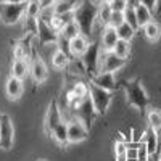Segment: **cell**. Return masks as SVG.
Returning <instances> with one entry per match:
<instances>
[{
  "label": "cell",
  "mask_w": 161,
  "mask_h": 161,
  "mask_svg": "<svg viewBox=\"0 0 161 161\" xmlns=\"http://www.w3.org/2000/svg\"><path fill=\"white\" fill-rule=\"evenodd\" d=\"M58 16H60L63 26L68 24V23H73V21H74V10H73V11H66V13H63V15H58Z\"/></svg>",
  "instance_id": "cell-39"
},
{
  "label": "cell",
  "mask_w": 161,
  "mask_h": 161,
  "mask_svg": "<svg viewBox=\"0 0 161 161\" xmlns=\"http://www.w3.org/2000/svg\"><path fill=\"white\" fill-rule=\"evenodd\" d=\"M143 34L145 37L150 40V42H158L159 37H161V28H159V24L156 21H150L148 24H145L143 26Z\"/></svg>",
  "instance_id": "cell-19"
},
{
  "label": "cell",
  "mask_w": 161,
  "mask_h": 161,
  "mask_svg": "<svg viewBox=\"0 0 161 161\" xmlns=\"http://www.w3.org/2000/svg\"><path fill=\"white\" fill-rule=\"evenodd\" d=\"M3 2H10V3H19V2H24V0H3Z\"/></svg>",
  "instance_id": "cell-45"
},
{
  "label": "cell",
  "mask_w": 161,
  "mask_h": 161,
  "mask_svg": "<svg viewBox=\"0 0 161 161\" xmlns=\"http://www.w3.org/2000/svg\"><path fill=\"white\" fill-rule=\"evenodd\" d=\"M127 60L126 58H119L114 52H105L102 50L100 55V64H98V73H116L118 69H121L123 66H126Z\"/></svg>",
  "instance_id": "cell-7"
},
{
  "label": "cell",
  "mask_w": 161,
  "mask_h": 161,
  "mask_svg": "<svg viewBox=\"0 0 161 161\" xmlns=\"http://www.w3.org/2000/svg\"><path fill=\"white\" fill-rule=\"evenodd\" d=\"M124 19H126V23H129L136 31L140 29V28H139V21H137V15H136V8L126 7V10H124Z\"/></svg>",
  "instance_id": "cell-32"
},
{
  "label": "cell",
  "mask_w": 161,
  "mask_h": 161,
  "mask_svg": "<svg viewBox=\"0 0 161 161\" xmlns=\"http://www.w3.org/2000/svg\"><path fill=\"white\" fill-rule=\"evenodd\" d=\"M52 136L53 139H55L60 145H66V143H69V139H68V123H63L57 126V129L52 132Z\"/></svg>",
  "instance_id": "cell-23"
},
{
  "label": "cell",
  "mask_w": 161,
  "mask_h": 161,
  "mask_svg": "<svg viewBox=\"0 0 161 161\" xmlns=\"http://www.w3.org/2000/svg\"><path fill=\"white\" fill-rule=\"evenodd\" d=\"M124 21H126V19H124V11H113L108 26H113V28H119V26L123 24Z\"/></svg>",
  "instance_id": "cell-36"
},
{
  "label": "cell",
  "mask_w": 161,
  "mask_h": 161,
  "mask_svg": "<svg viewBox=\"0 0 161 161\" xmlns=\"http://www.w3.org/2000/svg\"><path fill=\"white\" fill-rule=\"evenodd\" d=\"M113 11H124L126 7H127V2L126 0H113V2H110Z\"/></svg>",
  "instance_id": "cell-38"
},
{
  "label": "cell",
  "mask_w": 161,
  "mask_h": 161,
  "mask_svg": "<svg viewBox=\"0 0 161 161\" xmlns=\"http://www.w3.org/2000/svg\"><path fill=\"white\" fill-rule=\"evenodd\" d=\"M37 44L39 47H44V45H48V44H58L60 40V32L55 31L52 26L39 18V29H37Z\"/></svg>",
  "instance_id": "cell-9"
},
{
  "label": "cell",
  "mask_w": 161,
  "mask_h": 161,
  "mask_svg": "<svg viewBox=\"0 0 161 161\" xmlns=\"http://www.w3.org/2000/svg\"><path fill=\"white\" fill-rule=\"evenodd\" d=\"M80 3V0H58V2L53 3L57 15H63L66 11H73L77 5Z\"/></svg>",
  "instance_id": "cell-22"
},
{
  "label": "cell",
  "mask_w": 161,
  "mask_h": 161,
  "mask_svg": "<svg viewBox=\"0 0 161 161\" xmlns=\"http://www.w3.org/2000/svg\"><path fill=\"white\" fill-rule=\"evenodd\" d=\"M111 13H113V8H111V5L108 3V2H100V5H98V16H97V19H98V23L103 26H108L110 24V18H111Z\"/></svg>",
  "instance_id": "cell-20"
},
{
  "label": "cell",
  "mask_w": 161,
  "mask_h": 161,
  "mask_svg": "<svg viewBox=\"0 0 161 161\" xmlns=\"http://www.w3.org/2000/svg\"><path fill=\"white\" fill-rule=\"evenodd\" d=\"M158 136H159V150H158V153H156V156H155L156 159H159V158H161V129L158 130Z\"/></svg>",
  "instance_id": "cell-43"
},
{
  "label": "cell",
  "mask_w": 161,
  "mask_h": 161,
  "mask_svg": "<svg viewBox=\"0 0 161 161\" xmlns=\"http://www.w3.org/2000/svg\"><path fill=\"white\" fill-rule=\"evenodd\" d=\"M73 92L76 93L77 97H89V84L82 82V80H77V82H74L73 86Z\"/></svg>",
  "instance_id": "cell-35"
},
{
  "label": "cell",
  "mask_w": 161,
  "mask_h": 161,
  "mask_svg": "<svg viewBox=\"0 0 161 161\" xmlns=\"http://www.w3.org/2000/svg\"><path fill=\"white\" fill-rule=\"evenodd\" d=\"M136 15H137V21H139V28L142 29L145 24H148L152 21V15H153V11L148 8V7H145V5H139L136 7Z\"/></svg>",
  "instance_id": "cell-21"
},
{
  "label": "cell",
  "mask_w": 161,
  "mask_h": 161,
  "mask_svg": "<svg viewBox=\"0 0 161 161\" xmlns=\"http://www.w3.org/2000/svg\"><path fill=\"white\" fill-rule=\"evenodd\" d=\"M90 42H89V37L84 36V34H79L76 36L74 39L69 40V52H71V55L76 58V57H82L86 50L89 48Z\"/></svg>",
  "instance_id": "cell-13"
},
{
  "label": "cell",
  "mask_w": 161,
  "mask_h": 161,
  "mask_svg": "<svg viewBox=\"0 0 161 161\" xmlns=\"http://www.w3.org/2000/svg\"><path fill=\"white\" fill-rule=\"evenodd\" d=\"M63 123V118H61V111L58 108L57 103H52L48 106V111H47V118H45V129L48 134H52L53 130L57 129L58 124Z\"/></svg>",
  "instance_id": "cell-12"
},
{
  "label": "cell",
  "mask_w": 161,
  "mask_h": 161,
  "mask_svg": "<svg viewBox=\"0 0 161 161\" xmlns=\"http://www.w3.org/2000/svg\"><path fill=\"white\" fill-rule=\"evenodd\" d=\"M29 73V63L28 60H15L11 64V76L18 79H24Z\"/></svg>",
  "instance_id": "cell-18"
},
{
  "label": "cell",
  "mask_w": 161,
  "mask_h": 161,
  "mask_svg": "<svg viewBox=\"0 0 161 161\" xmlns=\"http://www.w3.org/2000/svg\"><path fill=\"white\" fill-rule=\"evenodd\" d=\"M140 5V0H127V7H132V8H136Z\"/></svg>",
  "instance_id": "cell-42"
},
{
  "label": "cell",
  "mask_w": 161,
  "mask_h": 161,
  "mask_svg": "<svg viewBox=\"0 0 161 161\" xmlns=\"http://www.w3.org/2000/svg\"><path fill=\"white\" fill-rule=\"evenodd\" d=\"M15 142V127L8 114H0V148L10 150Z\"/></svg>",
  "instance_id": "cell-8"
},
{
  "label": "cell",
  "mask_w": 161,
  "mask_h": 161,
  "mask_svg": "<svg viewBox=\"0 0 161 161\" xmlns=\"http://www.w3.org/2000/svg\"><path fill=\"white\" fill-rule=\"evenodd\" d=\"M39 161H44V159H39Z\"/></svg>",
  "instance_id": "cell-47"
},
{
  "label": "cell",
  "mask_w": 161,
  "mask_h": 161,
  "mask_svg": "<svg viewBox=\"0 0 161 161\" xmlns=\"http://www.w3.org/2000/svg\"><path fill=\"white\" fill-rule=\"evenodd\" d=\"M100 55H102V47L98 42H92L86 53L80 57V63L84 66V71L87 74L95 76L98 73V64H100Z\"/></svg>",
  "instance_id": "cell-5"
},
{
  "label": "cell",
  "mask_w": 161,
  "mask_h": 161,
  "mask_svg": "<svg viewBox=\"0 0 161 161\" xmlns=\"http://www.w3.org/2000/svg\"><path fill=\"white\" fill-rule=\"evenodd\" d=\"M150 152H148V147L143 140L139 142L137 145V161H150Z\"/></svg>",
  "instance_id": "cell-34"
},
{
  "label": "cell",
  "mask_w": 161,
  "mask_h": 161,
  "mask_svg": "<svg viewBox=\"0 0 161 161\" xmlns=\"http://www.w3.org/2000/svg\"><path fill=\"white\" fill-rule=\"evenodd\" d=\"M143 142L148 147V152L150 155L156 156L158 150H159V136H158V130H155L153 127H148L143 132Z\"/></svg>",
  "instance_id": "cell-17"
},
{
  "label": "cell",
  "mask_w": 161,
  "mask_h": 161,
  "mask_svg": "<svg viewBox=\"0 0 161 161\" xmlns=\"http://www.w3.org/2000/svg\"><path fill=\"white\" fill-rule=\"evenodd\" d=\"M24 31L29 32L32 36H37V29H39V18H32V16H26L24 18Z\"/></svg>",
  "instance_id": "cell-33"
},
{
  "label": "cell",
  "mask_w": 161,
  "mask_h": 161,
  "mask_svg": "<svg viewBox=\"0 0 161 161\" xmlns=\"http://www.w3.org/2000/svg\"><path fill=\"white\" fill-rule=\"evenodd\" d=\"M116 32H118V37L123 39V40H127V42H130V40L134 39V36H136V29L132 28V26L129 23H123L119 26V28H116Z\"/></svg>",
  "instance_id": "cell-26"
},
{
  "label": "cell",
  "mask_w": 161,
  "mask_h": 161,
  "mask_svg": "<svg viewBox=\"0 0 161 161\" xmlns=\"http://www.w3.org/2000/svg\"><path fill=\"white\" fill-rule=\"evenodd\" d=\"M89 95L93 102V106H95L97 113L105 114L106 110H108V106H110V103H111V100H113V92L97 86L95 82H90L89 84Z\"/></svg>",
  "instance_id": "cell-4"
},
{
  "label": "cell",
  "mask_w": 161,
  "mask_h": 161,
  "mask_svg": "<svg viewBox=\"0 0 161 161\" xmlns=\"http://www.w3.org/2000/svg\"><path fill=\"white\" fill-rule=\"evenodd\" d=\"M140 3L148 7L152 11H156V0H140Z\"/></svg>",
  "instance_id": "cell-40"
},
{
  "label": "cell",
  "mask_w": 161,
  "mask_h": 161,
  "mask_svg": "<svg viewBox=\"0 0 161 161\" xmlns=\"http://www.w3.org/2000/svg\"><path fill=\"white\" fill-rule=\"evenodd\" d=\"M73 113H74V118H77L80 123H84L87 129H90L93 119H95V116L98 114L97 110H95V106H93V102H92L90 95L86 97L82 100V103H80L76 110H73Z\"/></svg>",
  "instance_id": "cell-6"
},
{
  "label": "cell",
  "mask_w": 161,
  "mask_h": 161,
  "mask_svg": "<svg viewBox=\"0 0 161 161\" xmlns=\"http://www.w3.org/2000/svg\"><path fill=\"white\" fill-rule=\"evenodd\" d=\"M98 16V5L92 3L90 0H80V3L74 8V21L77 23L80 34L90 37L93 23Z\"/></svg>",
  "instance_id": "cell-1"
},
{
  "label": "cell",
  "mask_w": 161,
  "mask_h": 161,
  "mask_svg": "<svg viewBox=\"0 0 161 161\" xmlns=\"http://www.w3.org/2000/svg\"><path fill=\"white\" fill-rule=\"evenodd\" d=\"M155 13H158V15L161 13V0H156V11Z\"/></svg>",
  "instance_id": "cell-44"
},
{
  "label": "cell",
  "mask_w": 161,
  "mask_h": 161,
  "mask_svg": "<svg viewBox=\"0 0 161 161\" xmlns=\"http://www.w3.org/2000/svg\"><path fill=\"white\" fill-rule=\"evenodd\" d=\"M159 161H161V158H159Z\"/></svg>",
  "instance_id": "cell-48"
},
{
  "label": "cell",
  "mask_w": 161,
  "mask_h": 161,
  "mask_svg": "<svg viewBox=\"0 0 161 161\" xmlns=\"http://www.w3.org/2000/svg\"><path fill=\"white\" fill-rule=\"evenodd\" d=\"M126 152H127V142H124V140H118V142L114 143L116 161H127V158H126Z\"/></svg>",
  "instance_id": "cell-31"
},
{
  "label": "cell",
  "mask_w": 161,
  "mask_h": 161,
  "mask_svg": "<svg viewBox=\"0 0 161 161\" xmlns=\"http://www.w3.org/2000/svg\"><path fill=\"white\" fill-rule=\"evenodd\" d=\"M103 2H108L110 3V2H113V0H103Z\"/></svg>",
  "instance_id": "cell-46"
},
{
  "label": "cell",
  "mask_w": 161,
  "mask_h": 161,
  "mask_svg": "<svg viewBox=\"0 0 161 161\" xmlns=\"http://www.w3.org/2000/svg\"><path fill=\"white\" fill-rule=\"evenodd\" d=\"M40 13H42V5H40V0H28V7H26V16L39 18Z\"/></svg>",
  "instance_id": "cell-29"
},
{
  "label": "cell",
  "mask_w": 161,
  "mask_h": 161,
  "mask_svg": "<svg viewBox=\"0 0 161 161\" xmlns=\"http://www.w3.org/2000/svg\"><path fill=\"white\" fill-rule=\"evenodd\" d=\"M123 87H124V92H126L127 103L130 106H134V108H137L140 111H143L147 106H148V95H147V92L142 87L139 79L126 80Z\"/></svg>",
  "instance_id": "cell-2"
},
{
  "label": "cell",
  "mask_w": 161,
  "mask_h": 161,
  "mask_svg": "<svg viewBox=\"0 0 161 161\" xmlns=\"http://www.w3.org/2000/svg\"><path fill=\"white\" fill-rule=\"evenodd\" d=\"M113 52L116 53L119 58H126V60H127L129 53H130V45H129L127 40L119 39L118 42H116V45H114V48H113Z\"/></svg>",
  "instance_id": "cell-28"
},
{
  "label": "cell",
  "mask_w": 161,
  "mask_h": 161,
  "mask_svg": "<svg viewBox=\"0 0 161 161\" xmlns=\"http://www.w3.org/2000/svg\"><path fill=\"white\" fill-rule=\"evenodd\" d=\"M79 34H80V29H79V26H77L76 21L64 24L63 28H61V31H60V37H63L66 40H71V39H74Z\"/></svg>",
  "instance_id": "cell-25"
},
{
  "label": "cell",
  "mask_w": 161,
  "mask_h": 161,
  "mask_svg": "<svg viewBox=\"0 0 161 161\" xmlns=\"http://www.w3.org/2000/svg\"><path fill=\"white\" fill-rule=\"evenodd\" d=\"M26 7L28 0L19 3H10V2H0V21L3 24H16L21 21V18L26 15Z\"/></svg>",
  "instance_id": "cell-3"
},
{
  "label": "cell",
  "mask_w": 161,
  "mask_h": 161,
  "mask_svg": "<svg viewBox=\"0 0 161 161\" xmlns=\"http://www.w3.org/2000/svg\"><path fill=\"white\" fill-rule=\"evenodd\" d=\"M126 2H127V0H126Z\"/></svg>",
  "instance_id": "cell-49"
},
{
  "label": "cell",
  "mask_w": 161,
  "mask_h": 161,
  "mask_svg": "<svg viewBox=\"0 0 161 161\" xmlns=\"http://www.w3.org/2000/svg\"><path fill=\"white\" fill-rule=\"evenodd\" d=\"M87 137H89V129L86 127V124L80 123L77 118L71 119L68 123V139H69V143L82 142Z\"/></svg>",
  "instance_id": "cell-10"
},
{
  "label": "cell",
  "mask_w": 161,
  "mask_h": 161,
  "mask_svg": "<svg viewBox=\"0 0 161 161\" xmlns=\"http://www.w3.org/2000/svg\"><path fill=\"white\" fill-rule=\"evenodd\" d=\"M92 82H95L97 86H100V87H103L106 90H110V92H113L118 87L114 73H103V71H100V73H97L95 76H93Z\"/></svg>",
  "instance_id": "cell-15"
},
{
  "label": "cell",
  "mask_w": 161,
  "mask_h": 161,
  "mask_svg": "<svg viewBox=\"0 0 161 161\" xmlns=\"http://www.w3.org/2000/svg\"><path fill=\"white\" fill-rule=\"evenodd\" d=\"M69 57L66 55V53L63 50H57L55 53H53V57H52V63L53 66H55L57 69H64V68H68V64H69Z\"/></svg>",
  "instance_id": "cell-24"
},
{
  "label": "cell",
  "mask_w": 161,
  "mask_h": 161,
  "mask_svg": "<svg viewBox=\"0 0 161 161\" xmlns=\"http://www.w3.org/2000/svg\"><path fill=\"white\" fill-rule=\"evenodd\" d=\"M55 2L57 0H40V5H42V8H45V7H52Z\"/></svg>",
  "instance_id": "cell-41"
},
{
  "label": "cell",
  "mask_w": 161,
  "mask_h": 161,
  "mask_svg": "<svg viewBox=\"0 0 161 161\" xmlns=\"http://www.w3.org/2000/svg\"><path fill=\"white\" fill-rule=\"evenodd\" d=\"M118 40H119V37H118L116 28H113V26H105L103 32H102V50L113 52Z\"/></svg>",
  "instance_id": "cell-14"
},
{
  "label": "cell",
  "mask_w": 161,
  "mask_h": 161,
  "mask_svg": "<svg viewBox=\"0 0 161 161\" xmlns=\"http://www.w3.org/2000/svg\"><path fill=\"white\" fill-rule=\"evenodd\" d=\"M13 57L15 60H28L31 57V48L29 45H26V42H19L13 48Z\"/></svg>",
  "instance_id": "cell-27"
},
{
  "label": "cell",
  "mask_w": 161,
  "mask_h": 161,
  "mask_svg": "<svg viewBox=\"0 0 161 161\" xmlns=\"http://www.w3.org/2000/svg\"><path fill=\"white\" fill-rule=\"evenodd\" d=\"M137 145H139V142H136V143H127V152H126V158H127V161H137Z\"/></svg>",
  "instance_id": "cell-37"
},
{
  "label": "cell",
  "mask_w": 161,
  "mask_h": 161,
  "mask_svg": "<svg viewBox=\"0 0 161 161\" xmlns=\"http://www.w3.org/2000/svg\"><path fill=\"white\" fill-rule=\"evenodd\" d=\"M29 73L32 76V79L36 80L37 84H42L47 80L48 77V69H47V64L45 61L40 58V57H34L31 64H29Z\"/></svg>",
  "instance_id": "cell-11"
},
{
  "label": "cell",
  "mask_w": 161,
  "mask_h": 161,
  "mask_svg": "<svg viewBox=\"0 0 161 161\" xmlns=\"http://www.w3.org/2000/svg\"><path fill=\"white\" fill-rule=\"evenodd\" d=\"M147 121H148V126L153 127L155 130H159L161 129V111L158 110H150L147 113Z\"/></svg>",
  "instance_id": "cell-30"
},
{
  "label": "cell",
  "mask_w": 161,
  "mask_h": 161,
  "mask_svg": "<svg viewBox=\"0 0 161 161\" xmlns=\"http://www.w3.org/2000/svg\"><path fill=\"white\" fill-rule=\"evenodd\" d=\"M5 92H7L8 98H11V100L19 98L21 93H23V79L10 76L8 80H7V84H5Z\"/></svg>",
  "instance_id": "cell-16"
}]
</instances>
